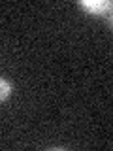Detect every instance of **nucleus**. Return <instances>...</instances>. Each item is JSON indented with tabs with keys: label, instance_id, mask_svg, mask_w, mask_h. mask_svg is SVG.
I'll list each match as a JSON object with an SVG mask.
<instances>
[{
	"label": "nucleus",
	"instance_id": "2",
	"mask_svg": "<svg viewBox=\"0 0 113 151\" xmlns=\"http://www.w3.org/2000/svg\"><path fill=\"white\" fill-rule=\"evenodd\" d=\"M9 94H11V83H9L8 79L0 78V102L6 100Z\"/></svg>",
	"mask_w": 113,
	"mask_h": 151
},
{
	"label": "nucleus",
	"instance_id": "1",
	"mask_svg": "<svg viewBox=\"0 0 113 151\" xmlns=\"http://www.w3.org/2000/svg\"><path fill=\"white\" fill-rule=\"evenodd\" d=\"M79 6L83 9H87L89 13H92V15H102V13L111 9V2H104V0L102 2H98V0H81Z\"/></svg>",
	"mask_w": 113,
	"mask_h": 151
}]
</instances>
